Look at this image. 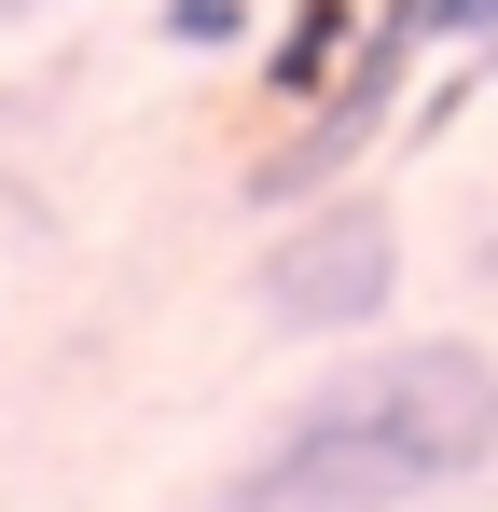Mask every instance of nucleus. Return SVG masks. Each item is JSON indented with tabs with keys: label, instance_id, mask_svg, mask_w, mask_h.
<instances>
[{
	"label": "nucleus",
	"instance_id": "obj_1",
	"mask_svg": "<svg viewBox=\"0 0 498 512\" xmlns=\"http://www.w3.org/2000/svg\"><path fill=\"white\" fill-rule=\"evenodd\" d=\"M498 457V360L485 346H374L319 374L291 416L263 429L236 485L208 512H429Z\"/></svg>",
	"mask_w": 498,
	"mask_h": 512
},
{
	"label": "nucleus",
	"instance_id": "obj_2",
	"mask_svg": "<svg viewBox=\"0 0 498 512\" xmlns=\"http://www.w3.org/2000/svg\"><path fill=\"white\" fill-rule=\"evenodd\" d=\"M388 291H402V236H388L374 194H319L263 250V319L277 333H360V319H388Z\"/></svg>",
	"mask_w": 498,
	"mask_h": 512
},
{
	"label": "nucleus",
	"instance_id": "obj_3",
	"mask_svg": "<svg viewBox=\"0 0 498 512\" xmlns=\"http://www.w3.org/2000/svg\"><path fill=\"white\" fill-rule=\"evenodd\" d=\"M429 56V28H415V0H374V28H360V56H346V84L305 111V139H277L263 167H249V194L263 208H291V194H332V180L360 167L374 139H388V111H402V70Z\"/></svg>",
	"mask_w": 498,
	"mask_h": 512
},
{
	"label": "nucleus",
	"instance_id": "obj_4",
	"mask_svg": "<svg viewBox=\"0 0 498 512\" xmlns=\"http://www.w3.org/2000/svg\"><path fill=\"white\" fill-rule=\"evenodd\" d=\"M360 28H374V0H291V28L263 42V97L319 111V97L346 84V56H360Z\"/></svg>",
	"mask_w": 498,
	"mask_h": 512
},
{
	"label": "nucleus",
	"instance_id": "obj_5",
	"mask_svg": "<svg viewBox=\"0 0 498 512\" xmlns=\"http://www.w3.org/2000/svg\"><path fill=\"white\" fill-rule=\"evenodd\" d=\"M153 28L180 42V56H236V42H249V0H166Z\"/></svg>",
	"mask_w": 498,
	"mask_h": 512
},
{
	"label": "nucleus",
	"instance_id": "obj_6",
	"mask_svg": "<svg viewBox=\"0 0 498 512\" xmlns=\"http://www.w3.org/2000/svg\"><path fill=\"white\" fill-rule=\"evenodd\" d=\"M429 42H498V0H415Z\"/></svg>",
	"mask_w": 498,
	"mask_h": 512
},
{
	"label": "nucleus",
	"instance_id": "obj_7",
	"mask_svg": "<svg viewBox=\"0 0 498 512\" xmlns=\"http://www.w3.org/2000/svg\"><path fill=\"white\" fill-rule=\"evenodd\" d=\"M0 14H14V0H0Z\"/></svg>",
	"mask_w": 498,
	"mask_h": 512
}]
</instances>
